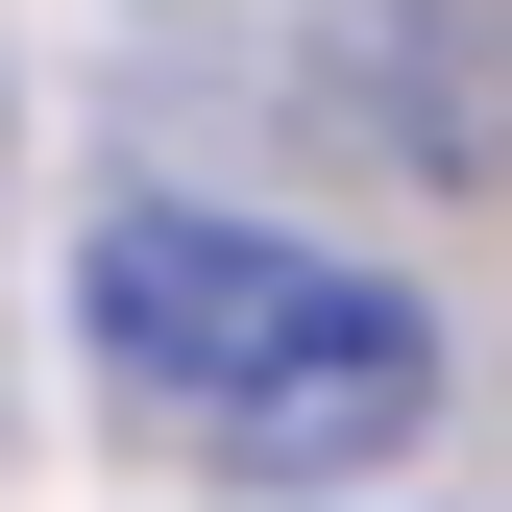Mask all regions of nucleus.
Segmentation results:
<instances>
[{
  "label": "nucleus",
  "mask_w": 512,
  "mask_h": 512,
  "mask_svg": "<svg viewBox=\"0 0 512 512\" xmlns=\"http://www.w3.org/2000/svg\"><path fill=\"white\" fill-rule=\"evenodd\" d=\"M74 342L196 464H391L439 415V317L317 269V244H269V220H220V196H122L74 244Z\"/></svg>",
  "instance_id": "1"
}]
</instances>
